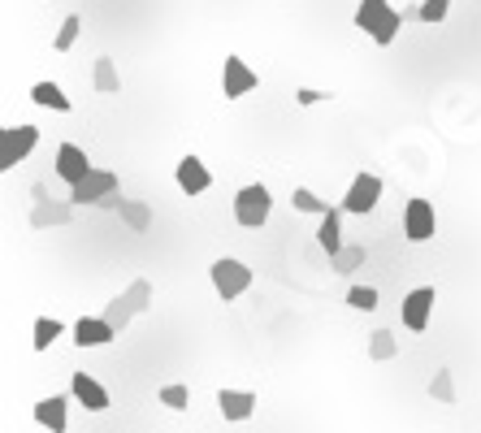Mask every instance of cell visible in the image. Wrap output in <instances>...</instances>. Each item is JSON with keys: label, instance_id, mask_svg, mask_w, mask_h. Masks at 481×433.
Returning a JSON list of instances; mask_svg holds the SVG:
<instances>
[{"label": "cell", "instance_id": "obj_1", "mask_svg": "<svg viewBox=\"0 0 481 433\" xmlns=\"http://www.w3.org/2000/svg\"><path fill=\"white\" fill-rule=\"evenodd\" d=\"M147 308H152V282H147V278H135V282L121 290L118 299H109V308H104L100 316H104V321H109V325L121 334V330H126L135 316H144Z\"/></svg>", "mask_w": 481, "mask_h": 433}, {"label": "cell", "instance_id": "obj_2", "mask_svg": "<svg viewBox=\"0 0 481 433\" xmlns=\"http://www.w3.org/2000/svg\"><path fill=\"white\" fill-rule=\"evenodd\" d=\"M35 147H40V126H31V121L4 126V130H0V173H9L13 165H22Z\"/></svg>", "mask_w": 481, "mask_h": 433}, {"label": "cell", "instance_id": "obj_3", "mask_svg": "<svg viewBox=\"0 0 481 433\" xmlns=\"http://www.w3.org/2000/svg\"><path fill=\"white\" fill-rule=\"evenodd\" d=\"M273 213V191H269L265 182H247L239 195H235V221H239L243 230H261Z\"/></svg>", "mask_w": 481, "mask_h": 433}, {"label": "cell", "instance_id": "obj_4", "mask_svg": "<svg viewBox=\"0 0 481 433\" xmlns=\"http://www.w3.org/2000/svg\"><path fill=\"white\" fill-rule=\"evenodd\" d=\"M209 278H213V290L230 304V299H239L243 290L252 287V269L243 265L239 256H217L213 269H209Z\"/></svg>", "mask_w": 481, "mask_h": 433}, {"label": "cell", "instance_id": "obj_5", "mask_svg": "<svg viewBox=\"0 0 481 433\" xmlns=\"http://www.w3.org/2000/svg\"><path fill=\"white\" fill-rule=\"evenodd\" d=\"M433 304H438L433 287H416V290L404 295V304H399V321H404V330H408V334H425V330H430Z\"/></svg>", "mask_w": 481, "mask_h": 433}, {"label": "cell", "instance_id": "obj_6", "mask_svg": "<svg viewBox=\"0 0 481 433\" xmlns=\"http://www.w3.org/2000/svg\"><path fill=\"white\" fill-rule=\"evenodd\" d=\"M52 173H57L66 187H78V182H87V178L96 173V165H92V156L78 144H61L57 156H52Z\"/></svg>", "mask_w": 481, "mask_h": 433}, {"label": "cell", "instance_id": "obj_7", "mask_svg": "<svg viewBox=\"0 0 481 433\" xmlns=\"http://www.w3.org/2000/svg\"><path fill=\"white\" fill-rule=\"evenodd\" d=\"M433 234H438V213H433V204L421 199V195H412L408 204H404V239L430 243Z\"/></svg>", "mask_w": 481, "mask_h": 433}, {"label": "cell", "instance_id": "obj_8", "mask_svg": "<svg viewBox=\"0 0 481 433\" xmlns=\"http://www.w3.org/2000/svg\"><path fill=\"white\" fill-rule=\"evenodd\" d=\"M378 199H382V178H378V173H356L347 195H343V213L369 216L378 208Z\"/></svg>", "mask_w": 481, "mask_h": 433}, {"label": "cell", "instance_id": "obj_9", "mask_svg": "<svg viewBox=\"0 0 481 433\" xmlns=\"http://www.w3.org/2000/svg\"><path fill=\"white\" fill-rule=\"evenodd\" d=\"M256 87H261V74L252 70L243 57H235V52H230V57H226V66H221V96H226V100H243L247 92H256Z\"/></svg>", "mask_w": 481, "mask_h": 433}, {"label": "cell", "instance_id": "obj_10", "mask_svg": "<svg viewBox=\"0 0 481 433\" xmlns=\"http://www.w3.org/2000/svg\"><path fill=\"white\" fill-rule=\"evenodd\" d=\"M121 187H118V173L113 169H96L87 182H78V187H70V204H104L109 195H118Z\"/></svg>", "mask_w": 481, "mask_h": 433}, {"label": "cell", "instance_id": "obj_11", "mask_svg": "<svg viewBox=\"0 0 481 433\" xmlns=\"http://www.w3.org/2000/svg\"><path fill=\"white\" fill-rule=\"evenodd\" d=\"M174 178H178V191L192 195V199L213 187V173H209V165H204V161H200L195 152H187V156L178 161V173H174Z\"/></svg>", "mask_w": 481, "mask_h": 433}, {"label": "cell", "instance_id": "obj_12", "mask_svg": "<svg viewBox=\"0 0 481 433\" xmlns=\"http://www.w3.org/2000/svg\"><path fill=\"white\" fill-rule=\"evenodd\" d=\"M70 334H74V347H83V351H87V347H109V342L118 338V330H113L104 316H78Z\"/></svg>", "mask_w": 481, "mask_h": 433}, {"label": "cell", "instance_id": "obj_13", "mask_svg": "<svg viewBox=\"0 0 481 433\" xmlns=\"http://www.w3.org/2000/svg\"><path fill=\"white\" fill-rule=\"evenodd\" d=\"M70 399L87 411H109V390H104L92 373H74L70 377Z\"/></svg>", "mask_w": 481, "mask_h": 433}, {"label": "cell", "instance_id": "obj_14", "mask_svg": "<svg viewBox=\"0 0 481 433\" xmlns=\"http://www.w3.org/2000/svg\"><path fill=\"white\" fill-rule=\"evenodd\" d=\"M35 420L52 433H66V425H70V399L66 394H44L35 403Z\"/></svg>", "mask_w": 481, "mask_h": 433}, {"label": "cell", "instance_id": "obj_15", "mask_svg": "<svg viewBox=\"0 0 481 433\" xmlns=\"http://www.w3.org/2000/svg\"><path fill=\"white\" fill-rule=\"evenodd\" d=\"M217 411L226 416V420H252V411H256V394L252 390H221L217 394Z\"/></svg>", "mask_w": 481, "mask_h": 433}, {"label": "cell", "instance_id": "obj_16", "mask_svg": "<svg viewBox=\"0 0 481 433\" xmlns=\"http://www.w3.org/2000/svg\"><path fill=\"white\" fill-rule=\"evenodd\" d=\"M74 221V204H57V199H44L31 208V225L35 230H49V225H70Z\"/></svg>", "mask_w": 481, "mask_h": 433}, {"label": "cell", "instance_id": "obj_17", "mask_svg": "<svg viewBox=\"0 0 481 433\" xmlns=\"http://www.w3.org/2000/svg\"><path fill=\"white\" fill-rule=\"evenodd\" d=\"M338 213H343V208H330V213L321 216V225H316V247H321V252H325L330 261H334L338 252L347 247V243H343V225H338Z\"/></svg>", "mask_w": 481, "mask_h": 433}, {"label": "cell", "instance_id": "obj_18", "mask_svg": "<svg viewBox=\"0 0 481 433\" xmlns=\"http://www.w3.org/2000/svg\"><path fill=\"white\" fill-rule=\"evenodd\" d=\"M395 4L390 0H361V9H356V31H364L369 40L382 31V22H386V13H390Z\"/></svg>", "mask_w": 481, "mask_h": 433}, {"label": "cell", "instance_id": "obj_19", "mask_svg": "<svg viewBox=\"0 0 481 433\" xmlns=\"http://www.w3.org/2000/svg\"><path fill=\"white\" fill-rule=\"evenodd\" d=\"M92 87H96L100 96H118L121 92V74L113 66V57H96L92 61Z\"/></svg>", "mask_w": 481, "mask_h": 433}, {"label": "cell", "instance_id": "obj_20", "mask_svg": "<svg viewBox=\"0 0 481 433\" xmlns=\"http://www.w3.org/2000/svg\"><path fill=\"white\" fill-rule=\"evenodd\" d=\"M31 100H35L40 109H57V113H70L74 109L70 96L61 92V83H35V87H31Z\"/></svg>", "mask_w": 481, "mask_h": 433}, {"label": "cell", "instance_id": "obj_21", "mask_svg": "<svg viewBox=\"0 0 481 433\" xmlns=\"http://www.w3.org/2000/svg\"><path fill=\"white\" fill-rule=\"evenodd\" d=\"M61 334H66V325H61L57 316H40V321L31 325V347H35V351H49Z\"/></svg>", "mask_w": 481, "mask_h": 433}, {"label": "cell", "instance_id": "obj_22", "mask_svg": "<svg viewBox=\"0 0 481 433\" xmlns=\"http://www.w3.org/2000/svg\"><path fill=\"white\" fill-rule=\"evenodd\" d=\"M364 261H369V252H364V247H356V243H347L334 261H330V273H338V278H352L356 269H364Z\"/></svg>", "mask_w": 481, "mask_h": 433}, {"label": "cell", "instance_id": "obj_23", "mask_svg": "<svg viewBox=\"0 0 481 433\" xmlns=\"http://www.w3.org/2000/svg\"><path fill=\"white\" fill-rule=\"evenodd\" d=\"M290 208H295V213L325 216V213H330V199H321L313 187H295V191H290Z\"/></svg>", "mask_w": 481, "mask_h": 433}, {"label": "cell", "instance_id": "obj_24", "mask_svg": "<svg viewBox=\"0 0 481 433\" xmlns=\"http://www.w3.org/2000/svg\"><path fill=\"white\" fill-rule=\"evenodd\" d=\"M395 356H399V338L390 334V330H373L369 334V360L386 364V360H395Z\"/></svg>", "mask_w": 481, "mask_h": 433}, {"label": "cell", "instance_id": "obj_25", "mask_svg": "<svg viewBox=\"0 0 481 433\" xmlns=\"http://www.w3.org/2000/svg\"><path fill=\"white\" fill-rule=\"evenodd\" d=\"M121 221H126L135 234H147V230H152V208H147L144 199H126V204H121Z\"/></svg>", "mask_w": 481, "mask_h": 433}, {"label": "cell", "instance_id": "obj_26", "mask_svg": "<svg viewBox=\"0 0 481 433\" xmlns=\"http://www.w3.org/2000/svg\"><path fill=\"white\" fill-rule=\"evenodd\" d=\"M156 399H161V408H169V411H187L192 408V390L183 382H165L161 390H156Z\"/></svg>", "mask_w": 481, "mask_h": 433}, {"label": "cell", "instance_id": "obj_27", "mask_svg": "<svg viewBox=\"0 0 481 433\" xmlns=\"http://www.w3.org/2000/svg\"><path fill=\"white\" fill-rule=\"evenodd\" d=\"M78 31H83V18H78V13H66V18H61V26H57V40H52V49H57V52H70L74 40H78Z\"/></svg>", "mask_w": 481, "mask_h": 433}, {"label": "cell", "instance_id": "obj_28", "mask_svg": "<svg viewBox=\"0 0 481 433\" xmlns=\"http://www.w3.org/2000/svg\"><path fill=\"white\" fill-rule=\"evenodd\" d=\"M430 394L438 399V403H447V408L456 403V377H451V368H438V373H433Z\"/></svg>", "mask_w": 481, "mask_h": 433}, {"label": "cell", "instance_id": "obj_29", "mask_svg": "<svg viewBox=\"0 0 481 433\" xmlns=\"http://www.w3.org/2000/svg\"><path fill=\"white\" fill-rule=\"evenodd\" d=\"M347 308H356V313H378V287H352L347 290Z\"/></svg>", "mask_w": 481, "mask_h": 433}, {"label": "cell", "instance_id": "obj_30", "mask_svg": "<svg viewBox=\"0 0 481 433\" xmlns=\"http://www.w3.org/2000/svg\"><path fill=\"white\" fill-rule=\"evenodd\" d=\"M447 13H451V0H421V18L416 22L438 26V22H447Z\"/></svg>", "mask_w": 481, "mask_h": 433}, {"label": "cell", "instance_id": "obj_31", "mask_svg": "<svg viewBox=\"0 0 481 433\" xmlns=\"http://www.w3.org/2000/svg\"><path fill=\"white\" fill-rule=\"evenodd\" d=\"M325 100H334V96L321 92V87H299V92H295V104H299V109H313V104H325Z\"/></svg>", "mask_w": 481, "mask_h": 433}]
</instances>
